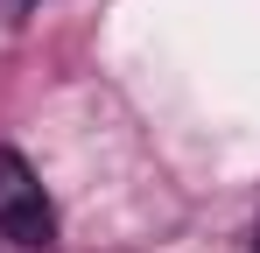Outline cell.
Segmentation results:
<instances>
[{
  "label": "cell",
  "instance_id": "6da1fadb",
  "mask_svg": "<svg viewBox=\"0 0 260 253\" xmlns=\"http://www.w3.org/2000/svg\"><path fill=\"white\" fill-rule=\"evenodd\" d=\"M0 239H14L28 253L56 246V204H49L43 176L21 162L14 148H0Z\"/></svg>",
  "mask_w": 260,
  "mask_h": 253
},
{
  "label": "cell",
  "instance_id": "7a4b0ae2",
  "mask_svg": "<svg viewBox=\"0 0 260 253\" xmlns=\"http://www.w3.org/2000/svg\"><path fill=\"white\" fill-rule=\"evenodd\" d=\"M253 253H260V246H253Z\"/></svg>",
  "mask_w": 260,
  "mask_h": 253
}]
</instances>
